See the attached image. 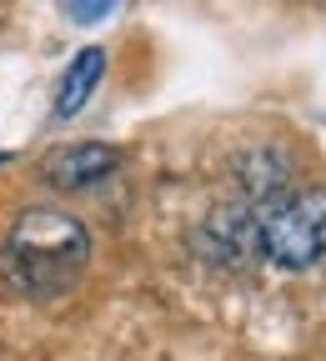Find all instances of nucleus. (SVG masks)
<instances>
[{
  "label": "nucleus",
  "instance_id": "obj_1",
  "mask_svg": "<svg viewBox=\"0 0 326 361\" xmlns=\"http://www.w3.org/2000/svg\"><path fill=\"white\" fill-rule=\"evenodd\" d=\"M90 261V231L56 206H30L6 236V271L25 296H61Z\"/></svg>",
  "mask_w": 326,
  "mask_h": 361
},
{
  "label": "nucleus",
  "instance_id": "obj_2",
  "mask_svg": "<svg viewBox=\"0 0 326 361\" xmlns=\"http://www.w3.org/2000/svg\"><path fill=\"white\" fill-rule=\"evenodd\" d=\"M251 211L261 261L282 271H306L326 256V191H282Z\"/></svg>",
  "mask_w": 326,
  "mask_h": 361
},
{
  "label": "nucleus",
  "instance_id": "obj_3",
  "mask_svg": "<svg viewBox=\"0 0 326 361\" xmlns=\"http://www.w3.org/2000/svg\"><path fill=\"white\" fill-rule=\"evenodd\" d=\"M191 246H196L211 266H226V271L261 261V246H256V211H251L246 201L206 211V221L196 226Z\"/></svg>",
  "mask_w": 326,
  "mask_h": 361
},
{
  "label": "nucleus",
  "instance_id": "obj_4",
  "mask_svg": "<svg viewBox=\"0 0 326 361\" xmlns=\"http://www.w3.org/2000/svg\"><path fill=\"white\" fill-rule=\"evenodd\" d=\"M121 166L116 146H101V141H76V146H56L51 156L40 161V176L51 180L56 191H85L106 180L111 171Z\"/></svg>",
  "mask_w": 326,
  "mask_h": 361
},
{
  "label": "nucleus",
  "instance_id": "obj_5",
  "mask_svg": "<svg viewBox=\"0 0 326 361\" xmlns=\"http://www.w3.org/2000/svg\"><path fill=\"white\" fill-rule=\"evenodd\" d=\"M236 176H241L246 206H261V201H271V196L291 191V161H286V151H271V146L246 151V156L236 161Z\"/></svg>",
  "mask_w": 326,
  "mask_h": 361
},
{
  "label": "nucleus",
  "instance_id": "obj_6",
  "mask_svg": "<svg viewBox=\"0 0 326 361\" xmlns=\"http://www.w3.org/2000/svg\"><path fill=\"white\" fill-rule=\"evenodd\" d=\"M101 75H106V51H101V45H85V51H76L71 66H66V75H61V90H56V116H61V121L80 116L85 101L96 96Z\"/></svg>",
  "mask_w": 326,
  "mask_h": 361
},
{
  "label": "nucleus",
  "instance_id": "obj_7",
  "mask_svg": "<svg viewBox=\"0 0 326 361\" xmlns=\"http://www.w3.org/2000/svg\"><path fill=\"white\" fill-rule=\"evenodd\" d=\"M116 6H66V16L71 20H101V16H111Z\"/></svg>",
  "mask_w": 326,
  "mask_h": 361
}]
</instances>
